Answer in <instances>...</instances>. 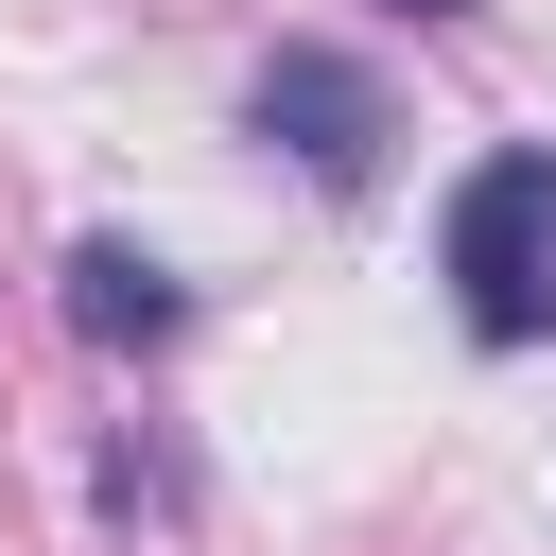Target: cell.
<instances>
[{
    "instance_id": "1",
    "label": "cell",
    "mask_w": 556,
    "mask_h": 556,
    "mask_svg": "<svg viewBox=\"0 0 556 556\" xmlns=\"http://www.w3.org/2000/svg\"><path fill=\"white\" fill-rule=\"evenodd\" d=\"M434 278H452L469 348H539V330H556V139H504V156L452 174Z\"/></svg>"
},
{
    "instance_id": "2",
    "label": "cell",
    "mask_w": 556,
    "mask_h": 556,
    "mask_svg": "<svg viewBox=\"0 0 556 556\" xmlns=\"http://www.w3.org/2000/svg\"><path fill=\"white\" fill-rule=\"evenodd\" d=\"M243 122H261V139H295V174H330V191H365V174H382V87H365L348 52H261Z\"/></svg>"
},
{
    "instance_id": "3",
    "label": "cell",
    "mask_w": 556,
    "mask_h": 556,
    "mask_svg": "<svg viewBox=\"0 0 556 556\" xmlns=\"http://www.w3.org/2000/svg\"><path fill=\"white\" fill-rule=\"evenodd\" d=\"M70 330H87V348H174L191 295H174L139 243H70Z\"/></svg>"
},
{
    "instance_id": "4",
    "label": "cell",
    "mask_w": 556,
    "mask_h": 556,
    "mask_svg": "<svg viewBox=\"0 0 556 556\" xmlns=\"http://www.w3.org/2000/svg\"><path fill=\"white\" fill-rule=\"evenodd\" d=\"M400 17H452V0H400Z\"/></svg>"
}]
</instances>
